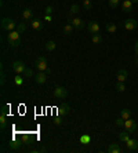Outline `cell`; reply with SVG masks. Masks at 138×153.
I'll return each instance as SVG.
<instances>
[{"instance_id": "6da1fadb", "label": "cell", "mask_w": 138, "mask_h": 153, "mask_svg": "<svg viewBox=\"0 0 138 153\" xmlns=\"http://www.w3.org/2000/svg\"><path fill=\"white\" fill-rule=\"evenodd\" d=\"M35 66L37 68L39 72H47L48 65H47V58L46 57H39L35 62Z\"/></svg>"}, {"instance_id": "7a4b0ae2", "label": "cell", "mask_w": 138, "mask_h": 153, "mask_svg": "<svg viewBox=\"0 0 138 153\" xmlns=\"http://www.w3.org/2000/svg\"><path fill=\"white\" fill-rule=\"evenodd\" d=\"M15 26H17V24H15L11 18H3V19H1V28H3L4 30L13 32V30L15 29Z\"/></svg>"}, {"instance_id": "3957f363", "label": "cell", "mask_w": 138, "mask_h": 153, "mask_svg": "<svg viewBox=\"0 0 138 153\" xmlns=\"http://www.w3.org/2000/svg\"><path fill=\"white\" fill-rule=\"evenodd\" d=\"M53 94H54V97L58 98V100H65L66 97H68V91H66V88H64L62 85H55Z\"/></svg>"}, {"instance_id": "277c9868", "label": "cell", "mask_w": 138, "mask_h": 153, "mask_svg": "<svg viewBox=\"0 0 138 153\" xmlns=\"http://www.w3.org/2000/svg\"><path fill=\"white\" fill-rule=\"evenodd\" d=\"M26 69L25 64L22 62V61H15L14 64H13V71L15 72V73H18V75H21V73H24Z\"/></svg>"}, {"instance_id": "5b68a950", "label": "cell", "mask_w": 138, "mask_h": 153, "mask_svg": "<svg viewBox=\"0 0 138 153\" xmlns=\"http://www.w3.org/2000/svg\"><path fill=\"white\" fill-rule=\"evenodd\" d=\"M124 127H126V131L134 132L137 130V121H134L133 119H127L126 123H124Z\"/></svg>"}, {"instance_id": "8992f818", "label": "cell", "mask_w": 138, "mask_h": 153, "mask_svg": "<svg viewBox=\"0 0 138 153\" xmlns=\"http://www.w3.org/2000/svg\"><path fill=\"white\" fill-rule=\"evenodd\" d=\"M123 26L127 30H133V29H135L138 26V22L135 21V19H133V18H128V19H126V21L123 22Z\"/></svg>"}, {"instance_id": "52a82bcc", "label": "cell", "mask_w": 138, "mask_h": 153, "mask_svg": "<svg viewBox=\"0 0 138 153\" xmlns=\"http://www.w3.org/2000/svg\"><path fill=\"white\" fill-rule=\"evenodd\" d=\"M30 28L33 30H42L43 29V22L37 19V18H33V19H30Z\"/></svg>"}, {"instance_id": "ba28073f", "label": "cell", "mask_w": 138, "mask_h": 153, "mask_svg": "<svg viewBox=\"0 0 138 153\" xmlns=\"http://www.w3.org/2000/svg\"><path fill=\"white\" fill-rule=\"evenodd\" d=\"M35 82L39 84H44L47 82V73L46 72H39L37 75H35Z\"/></svg>"}, {"instance_id": "9c48e42d", "label": "cell", "mask_w": 138, "mask_h": 153, "mask_svg": "<svg viewBox=\"0 0 138 153\" xmlns=\"http://www.w3.org/2000/svg\"><path fill=\"white\" fill-rule=\"evenodd\" d=\"M58 114L59 116H66V114L70 112V106H69V103H62V105H59L58 106Z\"/></svg>"}, {"instance_id": "30bf717a", "label": "cell", "mask_w": 138, "mask_h": 153, "mask_svg": "<svg viewBox=\"0 0 138 153\" xmlns=\"http://www.w3.org/2000/svg\"><path fill=\"white\" fill-rule=\"evenodd\" d=\"M87 30H88L90 33H93V35H94V33H98V32H99V25H98V24H97L95 21H91V22H88Z\"/></svg>"}, {"instance_id": "8fae6325", "label": "cell", "mask_w": 138, "mask_h": 153, "mask_svg": "<svg viewBox=\"0 0 138 153\" xmlns=\"http://www.w3.org/2000/svg\"><path fill=\"white\" fill-rule=\"evenodd\" d=\"M133 1L131 0H123V3H122V10L124 13H131L133 11Z\"/></svg>"}, {"instance_id": "7c38bea8", "label": "cell", "mask_w": 138, "mask_h": 153, "mask_svg": "<svg viewBox=\"0 0 138 153\" xmlns=\"http://www.w3.org/2000/svg\"><path fill=\"white\" fill-rule=\"evenodd\" d=\"M19 35H21V33L17 32V30L8 32V35H7V42H8V44H10V43H13V42H17V40H19Z\"/></svg>"}, {"instance_id": "4fadbf2b", "label": "cell", "mask_w": 138, "mask_h": 153, "mask_svg": "<svg viewBox=\"0 0 138 153\" xmlns=\"http://www.w3.org/2000/svg\"><path fill=\"white\" fill-rule=\"evenodd\" d=\"M70 24H72L73 26H75V28L76 29H83L84 26H86V24H84L83 22V19H82V18H73L72 21H70Z\"/></svg>"}, {"instance_id": "5bb4252c", "label": "cell", "mask_w": 138, "mask_h": 153, "mask_svg": "<svg viewBox=\"0 0 138 153\" xmlns=\"http://www.w3.org/2000/svg\"><path fill=\"white\" fill-rule=\"evenodd\" d=\"M126 143H127V149L128 150H131V152L138 150V141L137 139H128Z\"/></svg>"}, {"instance_id": "9a60e30c", "label": "cell", "mask_w": 138, "mask_h": 153, "mask_svg": "<svg viewBox=\"0 0 138 153\" xmlns=\"http://www.w3.org/2000/svg\"><path fill=\"white\" fill-rule=\"evenodd\" d=\"M116 77H117V82H126V79H127V71L126 69H119L116 73Z\"/></svg>"}, {"instance_id": "2e32d148", "label": "cell", "mask_w": 138, "mask_h": 153, "mask_svg": "<svg viewBox=\"0 0 138 153\" xmlns=\"http://www.w3.org/2000/svg\"><path fill=\"white\" fill-rule=\"evenodd\" d=\"M108 152L109 153H120L122 152V148H120L119 143H111L108 146Z\"/></svg>"}, {"instance_id": "e0dca14e", "label": "cell", "mask_w": 138, "mask_h": 153, "mask_svg": "<svg viewBox=\"0 0 138 153\" xmlns=\"http://www.w3.org/2000/svg\"><path fill=\"white\" fill-rule=\"evenodd\" d=\"M22 18H24L25 21L33 19V11L30 10V8H25V10L22 11Z\"/></svg>"}, {"instance_id": "ac0fdd59", "label": "cell", "mask_w": 138, "mask_h": 153, "mask_svg": "<svg viewBox=\"0 0 138 153\" xmlns=\"http://www.w3.org/2000/svg\"><path fill=\"white\" fill-rule=\"evenodd\" d=\"M116 29H117L116 24H113V22H108V24H106V32L108 33H115Z\"/></svg>"}, {"instance_id": "d6986e66", "label": "cell", "mask_w": 138, "mask_h": 153, "mask_svg": "<svg viewBox=\"0 0 138 153\" xmlns=\"http://www.w3.org/2000/svg\"><path fill=\"white\" fill-rule=\"evenodd\" d=\"M130 116H131V111H128V109H122L120 111V117H123L124 120L130 119Z\"/></svg>"}, {"instance_id": "ffe728a7", "label": "cell", "mask_w": 138, "mask_h": 153, "mask_svg": "<svg viewBox=\"0 0 138 153\" xmlns=\"http://www.w3.org/2000/svg\"><path fill=\"white\" fill-rule=\"evenodd\" d=\"M128 134H130V132L128 131H123V132H120V135H119V139L120 141H123V142H127L128 139Z\"/></svg>"}, {"instance_id": "44dd1931", "label": "cell", "mask_w": 138, "mask_h": 153, "mask_svg": "<svg viewBox=\"0 0 138 153\" xmlns=\"http://www.w3.org/2000/svg\"><path fill=\"white\" fill-rule=\"evenodd\" d=\"M0 126H1V128H6V126H7V116L6 114H0Z\"/></svg>"}, {"instance_id": "7402d4cb", "label": "cell", "mask_w": 138, "mask_h": 153, "mask_svg": "<svg viewBox=\"0 0 138 153\" xmlns=\"http://www.w3.org/2000/svg\"><path fill=\"white\" fill-rule=\"evenodd\" d=\"M72 32H73V25L72 24H68V25L64 26V33H65V35H70Z\"/></svg>"}, {"instance_id": "603a6c76", "label": "cell", "mask_w": 138, "mask_h": 153, "mask_svg": "<svg viewBox=\"0 0 138 153\" xmlns=\"http://www.w3.org/2000/svg\"><path fill=\"white\" fill-rule=\"evenodd\" d=\"M124 90H126L124 83L123 82H117V84H116V91H117V93H123Z\"/></svg>"}, {"instance_id": "cb8c5ba5", "label": "cell", "mask_w": 138, "mask_h": 153, "mask_svg": "<svg viewBox=\"0 0 138 153\" xmlns=\"http://www.w3.org/2000/svg\"><path fill=\"white\" fill-rule=\"evenodd\" d=\"M101 42H102V37L99 36V33H94V35H93V43H94V44H99Z\"/></svg>"}, {"instance_id": "d4e9b609", "label": "cell", "mask_w": 138, "mask_h": 153, "mask_svg": "<svg viewBox=\"0 0 138 153\" xmlns=\"http://www.w3.org/2000/svg\"><path fill=\"white\" fill-rule=\"evenodd\" d=\"M55 47H57V44H55V42H47L46 43V48H47L48 51H53V50H55Z\"/></svg>"}, {"instance_id": "484cf974", "label": "cell", "mask_w": 138, "mask_h": 153, "mask_svg": "<svg viewBox=\"0 0 138 153\" xmlns=\"http://www.w3.org/2000/svg\"><path fill=\"white\" fill-rule=\"evenodd\" d=\"M25 30H26V25L24 24V22H21V24H18V25H17V32L24 33Z\"/></svg>"}, {"instance_id": "4316f807", "label": "cell", "mask_w": 138, "mask_h": 153, "mask_svg": "<svg viewBox=\"0 0 138 153\" xmlns=\"http://www.w3.org/2000/svg\"><path fill=\"white\" fill-rule=\"evenodd\" d=\"M69 13H70V15L77 14V13H79V6H77V4H72V6H70V11H69Z\"/></svg>"}, {"instance_id": "83f0119b", "label": "cell", "mask_w": 138, "mask_h": 153, "mask_svg": "<svg viewBox=\"0 0 138 153\" xmlns=\"http://www.w3.org/2000/svg\"><path fill=\"white\" fill-rule=\"evenodd\" d=\"M108 4L111 8H116L119 6V0H108Z\"/></svg>"}, {"instance_id": "f1b7e54d", "label": "cell", "mask_w": 138, "mask_h": 153, "mask_svg": "<svg viewBox=\"0 0 138 153\" xmlns=\"http://www.w3.org/2000/svg\"><path fill=\"white\" fill-rule=\"evenodd\" d=\"M10 146L13 148V149H18L19 146H21V142H19V141H11Z\"/></svg>"}, {"instance_id": "f546056e", "label": "cell", "mask_w": 138, "mask_h": 153, "mask_svg": "<svg viewBox=\"0 0 138 153\" xmlns=\"http://www.w3.org/2000/svg\"><path fill=\"white\" fill-rule=\"evenodd\" d=\"M24 75H25V77H32V76H33V71L30 68H26L25 72H24Z\"/></svg>"}, {"instance_id": "4dcf8cb0", "label": "cell", "mask_w": 138, "mask_h": 153, "mask_svg": "<svg viewBox=\"0 0 138 153\" xmlns=\"http://www.w3.org/2000/svg\"><path fill=\"white\" fill-rule=\"evenodd\" d=\"M14 83H15L17 85H21L22 83H24V80H22V77L18 75V76H15V77H14Z\"/></svg>"}, {"instance_id": "1f68e13d", "label": "cell", "mask_w": 138, "mask_h": 153, "mask_svg": "<svg viewBox=\"0 0 138 153\" xmlns=\"http://www.w3.org/2000/svg\"><path fill=\"white\" fill-rule=\"evenodd\" d=\"M124 123H126V120L123 117H119L116 120V126H119V127H124Z\"/></svg>"}, {"instance_id": "d6a6232c", "label": "cell", "mask_w": 138, "mask_h": 153, "mask_svg": "<svg viewBox=\"0 0 138 153\" xmlns=\"http://www.w3.org/2000/svg\"><path fill=\"white\" fill-rule=\"evenodd\" d=\"M80 141H82L84 145H87V143L90 142V137H88V135H83L82 138H80Z\"/></svg>"}, {"instance_id": "836d02e7", "label": "cell", "mask_w": 138, "mask_h": 153, "mask_svg": "<svg viewBox=\"0 0 138 153\" xmlns=\"http://www.w3.org/2000/svg\"><path fill=\"white\" fill-rule=\"evenodd\" d=\"M7 113H8V106L7 105H3V106H1V114H6V116H7Z\"/></svg>"}, {"instance_id": "e575fe53", "label": "cell", "mask_w": 138, "mask_h": 153, "mask_svg": "<svg viewBox=\"0 0 138 153\" xmlns=\"http://www.w3.org/2000/svg\"><path fill=\"white\" fill-rule=\"evenodd\" d=\"M51 13H53V7H51V6H47V7H46V14L50 15Z\"/></svg>"}, {"instance_id": "d590c367", "label": "cell", "mask_w": 138, "mask_h": 153, "mask_svg": "<svg viewBox=\"0 0 138 153\" xmlns=\"http://www.w3.org/2000/svg\"><path fill=\"white\" fill-rule=\"evenodd\" d=\"M19 43H21V40H17V42L10 43V46H11V47H18V46H19Z\"/></svg>"}, {"instance_id": "8d00e7d4", "label": "cell", "mask_w": 138, "mask_h": 153, "mask_svg": "<svg viewBox=\"0 0 138 153\" xmlns=\"http://www.w3.org/2000/svg\"><path fill=\"white\" fill-rule=\"evenodd\" d=\"M84 7H86V10H90V8H91V3H90V1H84Z\"/></svg>"}, {"instance_id": "74e56055", "label": "cell", "mask_w": 138, "mask_h": 153, "mask_svg": "<svg viewBox=\"0 0 138 153\" xmlns=\"http://www.w3.org/2000/svg\"><path fill=\"white\" fill-rule=\"evenodd\" d=\"M54 123H55L57 126H59V124L62 123V121H61V119H59V117H55V119H54Z\"/></svg>"}, {"instance_id": "f35d334b", "label": "cell", "mask_w": 138, "mask_h": 153, "mask_svg": "<svg viewBox=\"0 0 138 153\" xmlns=\"http://www.w3.org/2000/svg\"><path fill=\"white\" fill-rule=\"evenodd\" d=\"M134 48H138V40H137V43H135V46H134Z\"/></svg>"}, {"instance_id": "ab89813d", "label": "cell", "mask_w": 138, "mask_h": 153, "mask_svg": "<svg viewBox=\"0 0 138 153\" xmlns=\"http://www.w3.org/2000/svg\"><path fill=\"white\" fill-rule=\"evenodd\" d=\"M131 1H133V3H138V0H131Z\"/></svg>"}, {"instance_id": "60d3db41", "label": "cell", "mask_w": 138, "mask_h": 153, "mask_svg": "<svg viewBox=\"0 0 138 153\" xmlns=\"http://www.w3.org/2000/svg\"><path fill=\"white\" fill-rule=\"evenodd\" d=\"M134 50H135V54H137V55H138V48H134Z\"/></svg>"}, {"instance_id": "b9f144b4", "label": "cell", "mask_w": 138, "mask_h": 153, "mask_svg": "<svg viewBox=\"0 0 138 153\" xmlns=\"http://www.w3.org/2000/svg\"><path fill=\"white\" fill-rule=\"evenodd\" d=\"M84 1H90V0H84Z\"/></svg>"}, {"instance_id": "7bdbcfd3", "label": "cell", "mask_w": 138, "mask_h": 153, "mask_svg": "<svg viewBox=\"0 0 138 153\" xmlns=\"http://www.w3.org/2000/svg\"><path fill=\"white\" fill-rule=\"evenodd\" d=\"M137 62H138V58H137Z\"/></svg>"}]
</instances>
